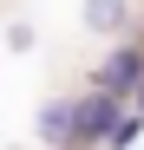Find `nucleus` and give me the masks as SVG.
<instances>
[{"instance_id":"nucleus-2","label":"nucleus","mask_w":144,"mask_h":150,"mask_svg":"<svg viewBox=\"0 0 144 150\" xmlns=\"http://www.w3.org/2000/svg\"><path fill=\"white\" fill-rule=\"evenodd\" d=\"M138 85H144V52H138V46H118V52L98 65V91L125 98V91H138Z\"/></svg>"},{"instance_id":"nucleus-1","label":"nucleus","mask_w":144,"mask_h":150,"mask_svg":"<svg viewBox=\"0 0 144 150\" xmlns=\"http://www.w3.org/2000/svg\"><path fill=\"white\" fill-rule=\"evenodd\" d=\"M111 124H118V98L111 91H92V98L72 105V144H105Z\"/></svg>"},{"instance_id":"nucleus-3","label":"nucleus","mask_w":144,"mask_h":150,"mask_svg":"<svg viewBox=\"0 0 144 150\" xmlns=\"http://www.w3.org/2000/svg\"><path fill=\"white\" fill-rule=\"evenodd\" d=\"M39 131L53 137V144H72V105H46L39 111Z\"/></svg>"},{"instance_id":"nucleus-5","label":"nucleus","mask_w":144,"mask_h":150,"mask_svg":"<svg viewBox=\"0 0 144 150\" xmlns=\"http://www.w3.org/2000/svg\"><path fill=\"white\" fill-rule=\"evenodd\" d=\"M138 131H144V117H118L105 144H111V150H131V137H138Z\"/></svg>"},{"instance_id":"nucleus-4","label":"nucleus","mask_w":144,"mask_h":150,"mask_svg":"<svg viewBox=\"0 0 144 150\" xmlns=\"http://www.w3.org/2000/svg\"><path fill=\"white\" fill-rule=\"evenodd\" d=\"M85 20L92 26H118L125 20V0H85Z\"/></svg>"}]
</instances>
